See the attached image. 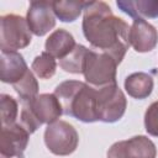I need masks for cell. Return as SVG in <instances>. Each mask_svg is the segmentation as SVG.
Wrapping results in <instances>:
<instances>
[{"instance_id": "obj_16", "label": "cell", "mask_w": 158, "mask_h": 158, "mask_svg": "<svg viewBox=\"0 0 158 158\" xmlns=\"http://www.w3.org/2000/svg\"><path fill=\"white\" fill-rule=\"evenodd\" d=\"M86 1H52L53 12L62 22L75 21L85 7Z\"/></svg>"}, {"instance_id": "obj_20", "label": "cell", "mask_w": 158, "mask_h": 158, "mask_svg": "<svg viewBox=\"0 0 158 158\" xmlns=\"http://www.w3.org/2000/svg\"><path fill=\"white\" fill-rule=\"evenodd\" d=\"M0 105H1V126L15 123L19 114L17 101L7 94H1Z\"/></svg>"}, {"instance_id": "obj_14", "label": "cell", "mask_w": 158, "mask_h": 158, "mask_svg": "<svg viewBox=\"0 0 158 158\" xmlns=\"http://www.w3.org/2000/svg\"><path fill=\"white\" fill-rule=\"evenodd\" d=\"M117 7L133 19L158 17V0H118Z\"/></svg>"}, {"instance_id": "obj_4", "label": "cell", "mask_w": 158, "mask_h": 158, "mask_svg": "<svg viewBox=\"0 0 158 158\" xmlns=\"http://www.w3.org/2000/svg\"><path fill=\"white\" fill-rule=\"evenodd\" d=\"M26 19L20 15L7 14L0 19L1 51H17L31 43L32 35Z\"/></svg>"}, {"instance_id": "obj_13", "label": "cell", "mask_w": 158, "mask_h": 158, "mask_svg": "<svg viewBox=\"0 0 158 158\" xmlns=\"http://www.w3.org/2000/svg\"><path fill=\"white\" fill-rule=\"evenodd\" d=\"M75 40L70 32L64 28L53 31L44 43V49L52 57L58 58L59 60L68 56L75 47Z\"/></svg>"}, {"instance_id": "obj_3", "label": "cell", "mask_w": 158, "mask_h": 158, "mask_svg": "<svg viewBox=\"0 0 158 158\" xmlns=\"http://www.w3.org/2000/svg\"><path fill=\"white\" fill-rule=\"evenodd\" d=\"M116 60L102 52L88 49L83 74L86 84L95 89L116 84Z\"/></svg>"}, {"instance_id": "obj_1", "label": "cell", "mask_w": 158, "mask_h": 158, "mask_svg": "<svg viewBox=\"0 0 158 158\" xmlns=\"http://www.w3.org/2000/svg\"><path fill=\"white\" fill-rule=\"evenodd\" d=\"M83 16V33L99 52L111 56L120 64L130 47V27L115 16L104 1H86Z\"/></svg>"}, {"instance_id": "obj_19", "label": "cell", "mask_w": 158, "mask_h": 158, "mask_svg": "<svg viewBox=\"0 0 158 158\" xmlns=\"http://www.w3.org/2000/svg\"><path fill=\"white\" fill-rule=\"evenodd\" d=\"M31 69L40 79H49L56 74V69H57L56 58L47 52H42L40 56L35 57L31 64Z\"/></svg>"}, {"instance_id": "obj_10", "label": "cell", "mask_w": 158, "mask_h": 158, "mask_svg": "<svg viewBox=\"0 0 158 158\" xmlns=\"http://www.w3.org/2000/svg\"><path fill=\"white\" fill-rule=\"evenodd\" d=\"M130 44L138 53L154 49L158 43V31L144 19H135L130 27Z\"/></svg>"}, {"instance_id": "obj_9", "label": "cell", "mask_w": 158, "mask_h": 158, "mask_svg": "<svg viewBox=\"0 0 158 158\" xmlns=\"http://www.w3.org/2000/svg\"><path fill=\"white\" fill-rule=\"evenodd\" d=\"M31 32L38 37L44 36L56 26V15L52 1H31L26 15Z\"/></svg>"}, {"instance_id": "obj_2", "label": "cell", "mask_w": 158, "mask_h": 158, "mask_svg": "<svg viewBox=\"0 0 158 158\" xmlns=\"http://www.w3.org/2000/svg\"><path fill=\"white\" fill-rule=\"evenodd\" d=\"M63 114L81 122H95L96 116V89L79 80H65L54 89Z\"/></svg>"}, {"instance_id": "obj_7", "label": "cell", "mask_w": 158, "mask_h": 158, "mask_svg": "<svg viewBox=\"0 0 158 158\" xmlns=\"http://www.w3.org/2000/svg\"><path fill=\"white\" fill-rule=\"evenodd\" d=\"M156 144L146 136H133L115 142L107 151V158H156Z\"/></svg>"}, {"instance_id": "obj_15", "label": "cell", "mask_w": 158, "mask_h": 158, "mask_svg": "<svg viewBox=\"0 0 158 158\" xmlns=\"http://www.w3.org/2000/svg\"><path fill=\"white\" fill-rule=\"evenodd\" d=\"M123 85H125L126 93L131 98L143 100L152 94L154 81H153V78L148 73L137 72V73L130 74L125 79Z\"/></svg>"}, {"instance_id": "obj_21", "label": "cell", "mask_w": 158, "mask_h": 158, "mask_svg": "<svg viewBox=\"0 0 158 158\" xmlns=\"http://www.w3.org/2000/svg\"><path fill=\"white\" fill-rule=\"evenodd\" d=\"M144 128L148 135L158 137V100L152 102L144 112Z\"/></svg>"}, {"instance_id": "obj_18", "label": "cell", "mask_w": 158, "mask_h": 158, "mask_svg": "<svg viewBox=\"0 0 158 158\" xmlns=\"http://www.w3.org/2000/svg\"><path fill=\"white\" fill-rule=\"evenodd\" d=\"M12 88L20 96L21 102L32 101L38 95V83H37V79L35 78L33 73L30 69L22 79H20L17 83L12 84Z\"/></svg>"}, {"instance_id": "obj_8", "label": "cell", "mask_w": 158, "mask_h": 158, "mask_svg": "<svg viewBox=\"0 0 158 158\" xmlns=\"http://www.w3.org/2000/svg\"><path fill=\"white\" fill-rule=\"evenodd\" d=\"M30 139V132L20 123L1 126L0 156L1 158H23Z\"/></svg>"}, {"instance_id": "obj_22", "label": "cell", "mask_w": 158, "mask_h": 158, "mask_svg": "<svg viewBox=\"0 0 158 158\" xmlns=\"http://www.w3.org/2000/svg\"><path fill=\"white\" fill-rule=\"evenodd\" d=\"M20 123L31 133L36 132L37 128L42 125L37 117L33 115L30 105L27 102H22V109H21V112H20Z\"/></svg>"}, {"instance_id": "obj_17", "label": "cell", "mask_w": 158, "mask_h": 158, "mask_svg": "<svg viewBox=\"0 0 158 158\" xmlns=\"http://www.w3.org/2000/svg\"><path fill=\"white\" fill-rule=\"evenodd\" d=\"M88 53V48L83 44H75L74 49L62 58L59 60V65L64 72L73 73V74H79L83 73L84 63H85V57Z\"/></svg>"}, {"instance_id": "obj_11", "label": "cell", "mask_w": 158, "mask_h": 158, "mask_svg": "<svg viewBox=\"0 0 158 158\" xmlns=\"http://www.w3.org/2000/svg\"><path fill=\"white\" fill-rule=\"evenodd\" d=\"M27 104L41 123L51 125L58 121L63 114L62 105L54 94H40Z\"/></svg>"}, {"instance_id": "obj_12", "label": "cell", "mask_w": 158, "mask_h": 158, "mask_svg": "<svg viewBox=\"0 0 158 158\" xmlns=\"http://www.w3.org/2000/svg\"><path fill=\"white\" fill-rule=\"evenodd\" d=\"M28 67L22 57L16 51H1L0 59V79L2 83L15 84L25 77Z\"/></svg>"}, {"instance_id": "obj_5", "label": "cell", "mask_w": 158, "mask_h": 158, "mask_svg": "<svg viewBox=\"0 0 158 158\" xmlns=\"http://www.w3.org/2000/svg\"><path fill=\"white\" fill-rule=\"evenodd\" d=\"M127 100L117 84H111L96 89V116L98 121L114 123L118 121L126 111Z\"/></svg>"}, {"instance_id": "obj_6", "label": "cell", "mask_w": 158, "mask_h": 158, "mask_svg": "<svg viewBox=\"0 0 158 158\" xmlns=\"http://www.w3.org/2000/svg\"><path fill=\"white\" fill-rule=\"evenodd\" d=\"M44 143L49 152L56 156L72 154L79 143L77 130L67 121L58 120L44 130Z\"/></svg>"}]
</instances>
